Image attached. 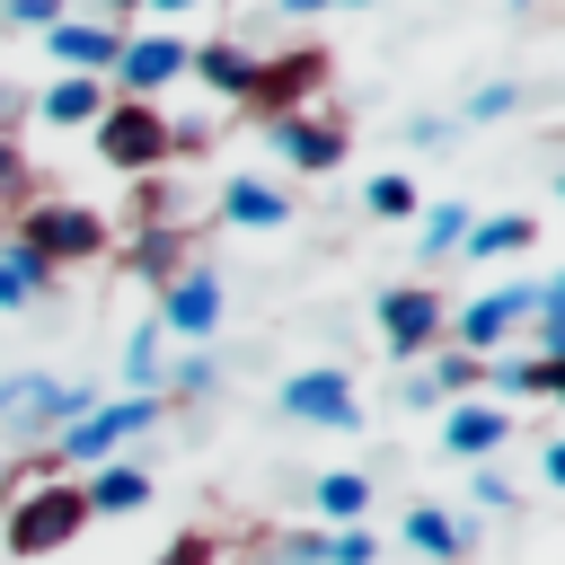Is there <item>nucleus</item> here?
I'll list each match as a JSON object with an SVG mask.
<instances>
[{"instance_id": "nucleus-25", "label": "nucleus", "mask_w": 565, "mask_h": 565, "mask_svg": "<svg viewBox=\"0 0 565 565\" xmlns=\"http://www.w3.org/2000/svg\"><path fill=\"white\" fill-rule=\"evenodd\" d=\"M362 212H371V221H415V212H424V194H415V177L380 168V177H362Z\"/></svg>"}, {"instance_id": "nucleus-19", "label": "nucleus", "mask_w": 565, "mask_h": 565, "mask_svg": "<svg viewBox=\"0 0 565 565\" xmlns=\"http://www.w3.org/2000/svg\"><path fill=\"white\" fill-rule=\"evenodd\" d=\"M185 247H194V230H185V221H159V230H132V274H141V282L159 291V282H177V274L194 265Z\"/></svg>"}, {"instance_id": "nucleus-10", "label": "nucleus", "mask_w": 565, "mask_h": 565, "mask_svg": "<svg viewBox=\"0 0 565 565\" xmlns=\"http://www.w3.org/2000/svg\"><path fill=\"white\" fill-rule=\"evenodd\" d=\"M327 71H335V62H327L318 44H282L274 62H256V88H247V106H256L265 124H274V115H300V106L327 88Z\"/></svg>"}, {"instance_id": "nucleus-34", "label": "nucleus", "mask_w": 565, "mask_h": 565, "mask_svg": "<svg viewBox=\"0 0 565 565\" xmlns=\"http://www.w3.org/2000/svg\"><path fill=\"white\" fill-rule=\"evenodd\" d=\"M26 300H35V291H26V274L0 256V309H26Z\"/></svg>"}, {"instance_id": "nucleus-21", "label": "nucleus", "mask_w": 565, "mask_h": 565, "mask_svg": "<svg viewBox=\"0 0 565 565\" xmlns=\"http://www.w3.org/2000/svg\"><path fill=\"white\" fill-rule=\"evenodd\" d=\"M459 247L486 256V265H494V256H530V247H539V212H477Z\"/></svg>"}, {"instance_id": "nucleus-23", "label": "nucleus", "mask_w": 565, "mask_h": 565, "mask_svg": "<svg viewBox=\"0 0 565 565\" xmlns=\"http://www.w3.org/2000/svg\"><path fill=\"white\" fill-rule=\"evenodd\" d=\"M309 503H318L327 530H362V512H371V477H362V468H327V477L309 486Z\"/></svg>"}, {"instance_id": "nucleus-28", "label": "nucleus", "mask_w": 565, "mask_h": 565, "mask_svg": "<svg viewBox=\"0 0 565 565\" xmlns=\"http://www.w3.org/2000/svg\"><path fill=\"white\" fill-rule=\"evenodd\" d=\"M124 221H132V230H159V221H177L168 185H159V177H132V203H124Z\"/></svg>"}, {"instance_id": "nucleus-5", "label": "nucleus", "mask_w": 565, "mask_h": 565, "mask_svg": "<svg viewBox=\"0 0 565 565\" xmlns=\"http://www.w3.org/2000/svg\"><path fill=\"white\" fill-rule=\"evenodd\" d=\"M97 406V388L88 380H44V371H18V380H0V441H18V433H62V424H79Z\"/></svg>"}, {"instance_id": "nucleus-32", "label": "nucleus", "mask_w": 565, "mask_h": 565, "mask_svg": "<svg viewBox=\"0 0 565 565\" xmlns=\"http://www.w3.org/2000/svg\"><path fill=\"white\" fill-rule=\"evenodd\" d=\"M468 494H477V512H503V503H512V477H503V468H477Z\"/></svg>"}, {"instance_id": "nucleus-27", "label": "nucleus", "mask_w": 565, "mask_h": 565, "mask_svg": "<svg viewBox=\"0 0 565 565\" xmlns=\"http://www.w3.org/2000/svg\"><path fill=\"white\" fill-rule=\"evenodd\" d=\"M309 565H380V539L371 530H327V539H309Z\"/></svg>"}, {"instance_id": "nucleus-18", "label": "nucleus", "mask_w": 565, "mask_h": 565, "mask_svg": "<svg viewBox=\"0 0 565 565\" xmlns=\"http://www.w3.org/2000/svg\"><path fill=\"white\" fill-rule=\"evenodd\" d=\"M221 221H238V230H282V221H291V194H282L274 177H230V185H221Z\"/></svg>"}, {"instance_id": "nucleus-20", "label": "nucleus", "mask_w": 565, "mask_h": 565, "mask_svg": "<svg viewBox=\"0 0 565 565\" xmlns=\"http://www.w3.org/2000/svg\"><path fill=\"white\" fill-rule=\"evenodd\" d=\"M35 115H44V124H62V132H88V124L106 115V79H79V71H62V79L35 97Z\"/></svg>"}, {"instance_id": "nucleus-8", "label": "nucleus", "mask_w": 565, "mask_h": 565, "mask_svg": "<svg viewBox=\"0 0 565 565\" xmlns=\"http://www.w3.org/2000/svg\"><path fill=\"white\" fill-rule=\"evenodd\" d=\"M265 150H274L282 168H300V177H335V168L353 159V132H344L335 115L300 106V115H274V124H265Z\"/></svg>"}, {"instance_id": "nucleus-31", "label": "nucleus", "mask_w": 565, "mask_h": 565, "mask_svg": "<svg viewBox=\"0 0 565 565\" xmlns=\"http://www.w3.org/2000/svg\"><path fill=\"white\" fill-rule=\"evenodd\" d=\"M159 388H177V397H203V388H212V353H185V362H177Z\"/></svg>"}, {"instance_id": "nucleus-36", "label": "nucleus", "mask_w": 565, "mask_h": 565, "mask_svg": "<svg viewBox=\"0 0 565 565\" xmlns=\"http://www.w3.org/2000/svg\"><path fill=\"white\" fill-rule=\"evenodd\" d=\"M150 9H159V18H185V9H203V0H150Z\"/></svg>"}, {"instance_id": "nucleus-29", "label": "nucleus", "mask_w": 565, "mask_h": 565, "mask_svg": "<svg viewBox=\"0 0 565 565\" xmlns=\"http://www.w3.org/2000/svg\"><path fill=\"white\" fill-rule=\"evenodd\" d=\"M53 18H71V0H0V26H26V35H44Z\"/></svg>"}, {"instance_id": "nucleus-13", "label": "nucleus", "mask_w": 565, "mask_h": 565, "mask_svg": "<svg viewBox=\"0 0 565 565\" xmlns=\"http://www.w3.org/2000/svg\"><path fill=\"white\" fill-rule=\"evenodd\" d=\"M44 53H53L62 71H79V79H106L115 53H124V26H115V18H53V26H44Z\"/></svg>"}, {"instance_id": "nucleus-1", "label": "nucleus", "mask_w": 565, "mask_h": 565, "mask_svg": "<svg viewBox=\"0 0 565 565\" xmlns=\"http://www.w3.org/2000/svg\"><path fill=\"white\" fill-rule=\"evenodd\" d=\"M79 530H88L79 477H35V486H18L9 512H0V547H9V556H53V547H71Z\"/></svg>"}, {"instance_id": "nucleus-30", "label": "nucleus", "mask_w": 565, "mask_h": 565, "mask_svg": "<svg viewBox=\"0 0 565 565\" xmlns=\"http://www.w3.org/2000/svg\"><path fill=\"white\" fill-rule=\"evenodd\" d=\"M512 106H521V88H512V79H486V88H468V115H477V124H494V115H512Z\"/></svg>"}, {"instance_id": "nucleus-12", "label": "nucleus", "mask_w": 565, "mask_h": 565, "mask_svg": "<svg viewBox=\"0 0 565 565\" xmlns=\"http://www.w3.org/2000/svg\"><path fill=\"white\" fill-rule=\"evenodd\" d=\"M150 318H159V335H194V344H203V335L221 327V274H212V265H185L177 282H159V309H150Z\"/></svg>"}, {"instance_id": "nucleus-17", "label": "nucleus", "mask_w": 565, "mask_h": 565, "mask_svg": "<svg viewBox=\"0 0 565 565\" xmlns=\"http://www.w3.org/2000/svg\"><path fill=\"white\" fill-rule=\"evenodd\" d=\"M79 503H88V521L141 512V503H150V468H132V459H106V468H88V477H79Z\"/></svg>"}, {"instance_id": "nucleus-35", "label": "nucleus", "mask_w": 565, "mask_h": 565, "mask_svg": "<svg viewBox=\"0 0 565 565\" xmlns=\"http://www.w3.org/2000/svg\"><path fill=\"white\" fill-rule=\"evenodd\" d=\"M18 177H26V168H18V141L0 132V194H18Z\"/></svg>"}, {"instance_id": "nucleus-2", "label": "nucleus", "mask_w": 565, "mask_h": 565, "mask_svg": "<svg viewBox=\"0 0 565 565\" xmlns=\"http://www.w3.org/2000/svg\"><path fill=\"white\" fill-rule=\"evenodd\" d=\"M9 238H18V247H35V256L62 274V265H88V256H106V247H115V221H106L97 203H79V194H53V203H26Z\"/></svg>"}, {"instance_id": "nucleus-16", "label": "nucleus", "mask_w": 565, "mask_h": 565, "mask_svg": "<svg viewBox=\"0 0 565 565\" xmlns=\"http://www.w3.org/2000/svg\"><path fill=\"white\" fill-rule=\"evenodd\" d=\"M486 388H494V406H512V397H556V388H565V353H494V362H486Z\"/></svg>"}, {"instance_id": "nucleus-37", "label": "nucleus", "mask_w": 565, "mask_h": 565, "mask_svg": "<svg viewBox=\"0 0 565 565\" xmlns=\"http://www.w3.org/2000/svg\"><path fill=\"white\" fill-rule=\"evenodd\" d=\"M282 9H291V18H318V9H327V0H282Z\"/></svg>"}, {"instance_id": "nucleus-3", "label": "nucleus", "mask_w": 565, "mask_h": 565, "mask_svg": "<svg viewBox=\"0 0 565 565\" xmlns=\"http://www.w3.org/2000/svg\"><path fill=\"white\" fill-rule=\"evenodd\" d=\"M159 415H168V397H115V406H88L79 424H62V433H53V477H88V468L124 459V441H132V433H150Z\"/></svg>"}, {"instance_id": "nucleus-39", "label": "nucleus", "mask_w": 565, "mask_h": 565, "mask_svg": "<svg viewBox=\"0 0 565 565\" xmlns=\"http://www.w3.org/2000/svg\"><path fill=\"white\" fill-rule=\"evenodd\" d=\"M327 9H371V0H327Z\"/></svg>"}, {"instance_id": "nucleus-14", "label": "nucleus", "mask_w": 565, "mask_h": 565, "mask_svg": "<svg viewBox=\"0 0 565 565\" xmlns=\"http://www.w3.org/2000/svg\"><path fill=\"white\" fill-rule=\"evenodd\" d=\"M503 441H512V406H494V397L441 406V450H450V459H494Z\"/></svg>"}, {"instance_id": "nucleus-22", "label": "nucleus", "mask_w": 565, "mask_h": 565, "mask_svg": "<svg viewBox=\"0 0 565 565\" xmlns=\"http://www.w3.org/2000/svg\"><path fill=\"white\" fill-rule=\"evenodd\" d=\"M406 547L433 556V565H468V521L441 512V503H415V512H406Z\"/></svg>"}, {"instance_id": "nucleus-38", "label": "nucleus", "mask_w": 565, "mask_h": 565, "mask_svg": "<svg viewBox=\"0 0 565 565\" xmlns=\"http://www.w3.org/2000/svg\"><path fill=\"white\" fill-rule=\"evenodd\" d=\"M106 9H115V18H132V9H150V0H106Z\"/></svg>"}, {"instance_id": "nucleus-6", "label": "nucleus", "mask_w": 565, "mask_h": 565, "mask_svg": "<svg viewBox=\"0 0 565 565\" xmlns=\"http://www.w3.org/2000/svg\"><path fill=\"white\" fill-rule=\"evenodd\" d=\"M274 406H282V424H309V433H362V388H353V371H335V362L291 371V380L274 388Z\"/></svg>"}, {"instance_id": "nucleus-26", "label": "nucleus", "mask_w": 565, "mask_h": 565, "mask_svg": "<svg viewBox=\"0 0 565 565\" xmlns=\"http://www.w3.org/2000/svg\"><path fill=\"white\" fill-rule=\"evenodd\" d=\"M468 221H477L468 203H424V265H433V256H459Z\"/></svg>"}, {"instance_id": "nucleus-33", "label": "nucleus", "mask_w": 565, "mask_h": 565, "mask_svg": "<svg viewBox=\"0 0 565 565\" xmlns=\"http://www.w3.org/2000/svg\"><path fill=\"white\" fill-rule=\"evenodd\" d=\"M159 565H212V539L203 530H185V539H168V556Z\"/></svg>"}, {"instance_id": "nucleus-7", "label": "nucleus", "mask_w": 565, "mask_h": 565, "mask_svg": "<svg viewBox=\"0 0 565 565\" xmlns=\"http://www.w3.org/2000/svg\"><path fill=\"white\" fill-rule=\"evenodd\" d=\"M371 318H380V344H388V362H406V371H415V362L441 344V318H450V300H441L433 282H388Z\"/></svg>"}, {"instance_id": "nucleus-11", "label": "nucleus", "mask_w": 565, "mask_h": 565, "mask_svg": "<svg viewBox=\"0 0 565 565\" xmlns=\"http://www.w3.org/2000/svg\"><path fill=\"white\" fill-rule=\"evenodd\" d=\"M530 318V282H503V291H477V300H459L450 318H441V335L459 344V353H477V362H494L503 353V335Z\"/></svg>"}, {"instance_id": "nucleus-15", "label": "nucleus", "mask_w": 565, "mask_h": 565, "mask_svg": "<svg viewBox=\"0 0 565 565\" xmlns=\"http://www.w3.org/2000/svg\"><path fill=\"white\" fill-rule=\"evenodd\" d=\"M185 71H194L212 97H230V106H247V88H256V53H247V44H230V35L185 44Z\"/></svg>"}, {"instance_id": "nucleus-4", "label": "nucleus", "mask_w": 565, "mask_h": 565, "mask_svg": "<svg viewBox=\"0 0 565 565\" xmlns=\"http://www.w3.org/2000/svg\"><path fill=\"white\" fill-rule=\"evenodd\" d=\"M88 141H97V159L115 177H159L168 168V115L150 97H106V115L88 124Z\"/></svg>"}, {"instance_id": "nucleus-24", "label": "nucleus", "mask_w": 565, "mask_h": 565, "mask_svg": "<svg viewBox=\"0 0 565 565\" xmlns=\"http://www.w3.org/2000/svg\"><path fill=\"white\" fill-rule=\"evenodd\" d=\"M124 380H132V397H159V380H168V335H159V318L132 327V344H124Z\"/></svg>"}, {"instance_id": "nucleus-9", "label": "nucleus", "mask_w": 565, "mask_h": 565, "mask_svg": "<svg viewBox=\"0 0 565 565\" xmlns=\"http://www.w3.org/2000/svg\"><path fill=\"white\" fill-rule=\"evenodd\" d=\"M168 79H185V35L177 26H141V35H124V53L106 71V97H150L159 106Z\"/></svg>"}]
</instances>
